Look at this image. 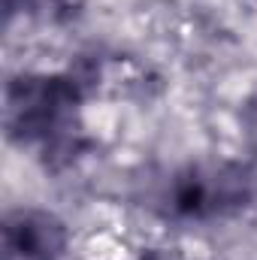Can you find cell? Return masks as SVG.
I'll return each instance as SVG.
<instances>
[{
    "instance_id": "cell-1",
    "label": "cell",
    "mask_w": 257,
    "mask_h": 260,
    "mask_svg": "<svg viewBox=\"0 0 257 260\" xmlns=\"http://www.w3.org/2000/svg\"><path fill=\"white\" fill-rule=\"evenodd\" d=\"M61 248V233L49 218H24L6 230V257L9 260H52Z\"/></svg>"
}]
</instances>
